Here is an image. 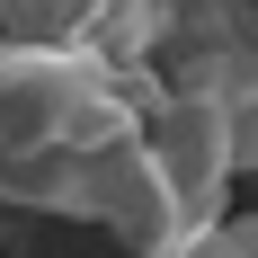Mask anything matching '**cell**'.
<instances>
[{"label":"cell","instance_id":"3","mask_svg":"<svg viewBox=\"0 0 258 258\" xmlns=\"http://www.w3.org/2000/svg\"><path fill=\"white\" fill-rule=\"evenodd\" d=\"M98 223L125 240L134 258H169V249L196 240V214L178 205V187H169V169L152 160L143 134H125V143L98 152Z\"/></svg>","mask_w":258,"mask_h":258},{"label":"cell","instance_id":"4","mask_svg":"<svg viewBox=\"0 0 258 258\" xmlns=\"http://www.w3.org/2000/svg\"><path fill=\"white\" fill-rule=\"evenodd\" d=\"M0 205L98 223V152H80V143H0Z\"/></svg>","mask_w":258,"mask_h":258},{"label":"cell","instance_id":"1","mask_svg":"<svg viewBox=\"0 0 258 258\" xmlns=\"http://www.w3.org/2000/svg\"><path fill=\"white\" fill-rule=\"evenodd\" d=\"M143 62H107L62 36H0V143H80L107 152L152 116Z\"/></svg>","mask_w":258,"mask_h":258},{"label":"cell","instance_id":"2","mask_svg":"<svg viewBox=\"0 0 258 258\" xmlns=\"http://www.w3.org/2000/svg\"><path fill=\"white\" fill-rule=\"evenodd\" d=\"M143 143H152V160L169 169L178 205L196 214V232H214V223L232 214V187L249 178V169H240V116H232V98L160 89L152 116H143Z\"/></svg>","mask_w":258,"mask_h":258},{"label":"cell","instance_id":"6","mask_svg":"<svg viewBox=\"0 0 258 258\" xmlns=\"http://www.w3.org/2000/svg\"><path fill=\"white\" fill-rule=\"evenodd\" d=\"M223 232H232V240H240V249H249V258H258V196H249V205H232V214H223Z\"/></svg>","mask_w":258,"mask_h":258},{"label":"cell","instance_id":"5","mask_svg":"<svg viewBox=\"0 0 258 258\" xmlns=\"http://www.w3.org/2000/svg\"><path fill=\"white\" fill-rule=\"evenodd\" d=\"M169 258H249V249H240V240L223 232V223H214V232H196L187 249H169Z\"/></svg>","mask_w":258,"mask_h":258}]
</instances>
